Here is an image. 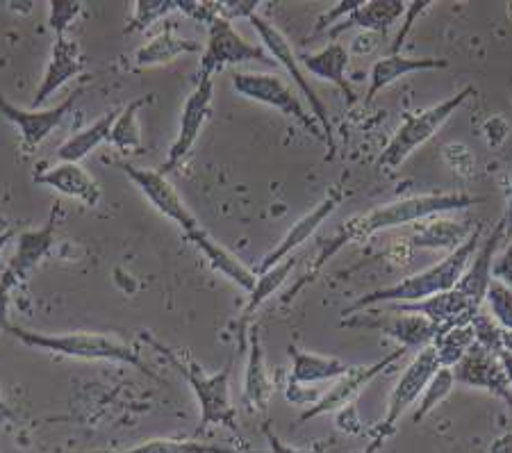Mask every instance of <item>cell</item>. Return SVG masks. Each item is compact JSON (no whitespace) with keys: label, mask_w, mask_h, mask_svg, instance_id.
Wrapping results in <instances>:
<instances>
[{"label":"cell","mask_w":512,"mask_h":453,"mask_svg":"<svg viewBox=\"0 0 512 453\" xmlns=\"http://www.w3.org/2000/svg\"><path fill=\"white\" fill-rule=\"evenodd\" d=\"M437 369H440V360H437V353L433 347L421 349L417 356L412 358L406 372H403L399 381H396L390 399H387L385 419H381V422L371 428L369 442L367 447L362 449V453H378L394 438L396 428L401 424V417L408 413L410 406H415L419 401L426 383L431 381Z\"/></svg>","instance_id":"cell-6"},{"label":"cell","mask_w":512,"mask_h":453,"mask_svg":"<svg viewBox=\"0 0 512 453\" xmlns=\"http://www.w3.org/2000/svg\"><path fill=\"white\" fill-rule=\"evenodd\" d=\"M80 453H239L224 444H212L203 440H178V438H155L146 440L137 447L119 451H80Z\"/></svg>","instance_id":"cell-32"},{"label":"cell","mask_w":512,"mask_h":453,"mask_svg":"<svg viewBox=\"0 0 512 453\" xmlns=\"http://www.w3.org/2000/svg\"><path fill=\"white\" fill-rule=\"evenodd\" d=\"M349 62H351V55H349V51H346V46L340 44V41H333V44L321 48V51L303 57L305 69H308L312 76L333 82L337 89H342V92L346 94V103L353 105L355 101H358V96H355L351 82H349V78H346Z\"/></svg>","instance_id":"cell-27"},{"label":"cell","mask_w":512,"mask_h":453,"mask_svg":"<svg viewBox=\"0 0 512 453\" xmlns=\"http://www.w3.org/2000/svg\"><path fill=\"white\" fill-rule=\"evenodd\" d=\"M392 310L401 312V315L426 317L431 324L440 328V331L472 324L474 317L481 312L476 310L472 306V301H469L465 294H460L458 290L435 294L431 299H424L417 303H396V306H392Z\"/></svg>","instance_id":"cell-16"},{"label":"cell","mask_w":512,"mask_h":453,"mask_svg":"<svg viewBox=\"0 0 512 453\" xmlns=\"http://www.w3.org/2000/svg\"><path fill=\"white\" fill-rule=\"evenodd\" d=\"M85 69V60H82V51L78 41L69 37H55V44L51 48V60L46 64L44 78H41L37 94L32 98V110L44 107L48 98L60 92V89L80 76Z\"/></svg>","instance_id":"cell-17"},{"label":"cell","mask_w":512,"mask_h":453,"mask_svg":"<svg viewBox=\"0 0 512 453\" xmlns=\"http://www.w3.org/2000/svg\"><path fill=\"white\" fill-rule=\"evenodd\" d=\"M119 110L105 112L101 119H96L92 126L82 128L80 133L66 139V142L57 148V162H71V164H80L87 155H92L98 146L107 142L110 137L112 123L117 119Z\"/></svg>","instance_id":"cell-30"},{"label":"cell","mask_w":512,"mask_h":453,"mask_svg":"<svg viewBox=\"0 0 512 453\" xmlns=\"http://www.w3.org/2000/svg\"><path fill=\"white\" fill-rule=\"evenodd\" d=\"M119 169L126 174L132 183L139 187L155 210H158L164 219H169L176 224L187 242H192L198 251H203L205 246L212 242V235L201 226V221L196 219V214L187 208L183 196L178 194V189L171 185V180L155 169L135 167L130 162H119Z\"/></svg>","instance_id":"cell-7"},{"label":"cell","mask_w":512,"mask_h":453,"mask_svg":"<svg viewBox=\"0 0 512 453\" xmlns=\"http://www.w3.org/2000/svg\"><path fill=\"white\" fill-rule=\"evenodd\" d=\"M335 426L340 428L344 433H351V435H365V422H362L360 417V410L355 403L351 406H346L342 410H337L335 413Z\"/></svg>","instance_id":"cell-42"},{"label":"cell","mask_w":512,"mask_h":453,"mask_svg":"<svg viewBox=\"0 0 512 453\" xmlns=\"http://www.w3.org/2000/svg\"><path fill=\"white\" fill-rule=\"evenodd\" d=\"M283 390H285L287 401L292 403V406H299V408L315 406V403L321 399V394H324V392L315 390V387H305V385L292 383V381H287L283 385Z\"/></svg>","instance_id":"cell-40"},{"label":"cell","mask_w":512,"mask_h":453,"mask_svg":"<svg viewBox=\"0 0 512 453\" xmlns=\"http://www.w3.org/2000/svg\"><path fill=\"white\" fill-rule=\"evenodd\" d=\"M447 60H435V57H403V55H390L378 60L369 73V92L365 98V107L374 103V98L394 85L396 80L410 76L417 71H433V69H447Z\"/></svg>","instance_id":"cell-24"},{"label":"cell","mask_w":512,"mask_h":453,"mask_svg":"<svg viewBox=\"0 0 512 453\" xmlns=\"http://www.w3.org/2000/svg\"><path fill=\"white\" fill-rule=\"evenodd\" d=\"M453 387H456V378H453V369L449 367H440L437 372L433 374L431 381L426 383L424 392H421L419 403L415 408V413H412V422L419 424L424 422V419L433 413V410L440 406V403L449 397L453 392Z\"/></svg>","instance_id":"cell-34"},{"label":"cell","mask_w":512,"mask_h":453,"mask_svg":"<svg viewBox=\"0 0 512 453\" xmlns=\"http://www.w3.org/2000/svg\"><path fill=\"white\" fill-rule=\"evenodd\" d=\"M82 5L85 3H78V0H51L48 3V26L55 32V37H66V30L78 19Z\"/></svg>","instance_id":"cell-38"},{"label":"cell","mask_w":512,"mask_h":453,"mask_svg":"<svg viewBox=\"0 0 512 453\" xmlns=\"http://www.w3.org/2000/svg\"><path fill=\"white\" fill-rule=\"evenodd\" d=\"M3 64H5V62H3V60H0V67H3Z\"/></svg>","instance_id":"cell-55"},{"label":"cell","mask_w":512,"mask_h":453,"mask_svg":"<svg viewBox=\"0 0 512 453\" xmlns=\"http://www.w3.org/2000/svg\"><path fill=\"white\" fill-rule=\"evenodd\" d=\"M32 180H35L37 185L51 187L55 192L69 196V199L85 203L87 208H96L98 201H101V185H98L96 178L92 174H87L80 164L57 162L53 167L37 171Z\"/></svg>","instance_id":"cell-21"},{"label":"cell","mask_w":512,"mask_h":453,"mask_svg":"<svg viewBox=\"0 0 512 453\" xmlns=\"http://www.w3.org/2000/svg\"><path fill=\"white\" fill-rule=\"evenodd\" d=\"M296 255H289V258H285L283 262H278V265H274L271 269L264 271V274H258V278H255V285L253 290L249 292V301H246V306L242 310V319H239V349L246 351V342H249V321L253 317V312L258 310L264 301L271 299L280 287H283L285 280L289 278V274H292L294 267H296Z\"/></svg>","instance_id":"cell-28"},{"label":"cell","mask_w":512,"mask_h":453,"mask_svg":"<svg viewBox=\"0 0 512 453\" xmlns=\"http://www.w3.org/2000/svg\"><path fill=\"white\" fill-rule=\"evenodd\" d=\"M244 62H262L267 67H276L271 55L262 46L246 41L233 23L221 16L214 19L208 26V44H205L201 64H198V78H214V73Z\"/></svg>","instance_id":"cell-10"},{"label":"cell","mask_w":512,"mask_h":453,"mask_svg":"<svg viewBox=\"0 0 512 453\" xmlns=\"http://www.w3.org/2000/svg\"><path fill=\"white\" fill-rule=\"evenodd\" d=\"M7 419H14L12 408L7 406V401L3 399V392H0V422H7Z\"/></svg>","instance_id":"cell-53"},{"label":"cell","mask_w":512,"mask_h":453,"mask_svg":"<svg viewBox=\"0 0 512 453\" xmlns=\"http://www.w3.org/2000/svg\"><path fill=\"white\" fill-rule=\"evenodd\" d=\"M469 96H474L472 85L460 89L458 94H453L451 98H447V101L428 107V110L403 112L401 114L403 126L396 130L394 137L383 148L381 158H378V167L387 171H394L396 167H401V164L406 162L419 146H424L428 139H431L437 130H440L444 123H447L453 114L467 103Z\"/></svg>","instance_id":"cell-5"},{"label":"cell","mask_w":512,"mask_h":453,"mask_svg":"<svg viewBox=\"0 0 512 453\" xmlns=\"http://www.w3.org/2000/svg\"><path fill=\"white\" fill-rule=\"evenodd\" d=\"M485 303L490 306V315L497 324L512 335V290L499 280H492L490 290H487Z\"/></svg>","instance_id":"cell-36"},{"label":"cell","mask_w":512,"mask_h":453,"mask_svg":"<svg viewBox=\"0 0 512 453\" xmlns=\"http://www.w3.org/2000/svg\"><path fill=\"white\" fill-rule=\"evenodd\" d=\"M342 326H360V328H374L390 335L392 340L399 342L401 349L406 351H421L426 347H433L440 328L431 324L421 315H401V317H378V319H362V321H344Z\"/></svg>","instance_id":"cell-19"},{"label":"cell","mask_w":512,"mask_h":453,"mask_svg":"<svg viewBox=\"0 0 512 453\" xmlns=\"http://www.w3.org/2000/svg\"><path fill=\"white\" fill-rule=\"evenodd\" d=\"M385 41L383 35H378V32H360V35H355L353 41L349 44V55H355V57H365V55H371L376 51L378 46H381Z\"/></svg>","instance_id":"cell-46"},{"label":"cell","mask_w":512,"mask_h":453,"mask_svg":"<svg viewBox=\"0 0 512 453\" xmlns=\"http://www.w3.org/2000/svg\"><path fill=\"white\" fill-rule=\"evenodd\" d=\"M406 353H408L406 349L399 347L392 353H387L383 360H376L374 365L351 367L344 376L333 381V385H330L328 390L321 394V399L315 403V406L303 410V413L299 415V424H305V422H310V419H317V417H324L328 413H337V410L351 406V403H355V397H358V394L365 390V387L374 381V378L381 376L387 367L394 365L396 360H401Z\"/></svg>","instance_id":"cell-12"},{"label":"cell","mask_w":512,"mask_h":453,"mask_svg":"<svg viewBox=\"0 0 512 453\" xmlns=\"http://www.w3.org/2000/svg\"><path fill=\"white\" fill-rule=\"evenodd\" d=\"M503 237H506V224H503L501 219L499 224L494 226L490 237L478 246L474 258L469 260L465 274L460 278V283L456 285V290L460 294H465L476 310L483 308L487 290H490L492 285V260L494 253L499 249V244L503 242Z\"/></svg>","instance_id":"cell-20"},{"label":"cell","mask_w":512,"mask_h":453,"mask_svg":"<svg viewBox=\"0 0 512 453\" xmlns=\"http://www.w3.org/2000/svg\"><path fill=\"white\" fill-rule=\"evenodd\" d=\"M180 10V0H137L135 12H132V19L126 26V35L132 32H144L158 23L164 16Z\"/></svg>","instance_id":"cell-35"},{"label":"cell","mask_w":512,"mask_h":453,"mask_svg":"<svg viewBox=\"0 0 512 453\" xmlns=\"http://www.w3.org/2000/svg\"><path fill=\"white\" fill-rule=\"evenodd\" d=\"M5 333H10L14 340L26 344L30 349L53 353V356L76 358V360H103V362H121L137 372L160 381V376L148 369L146 362L139 356V351L130 344L117 340V337L101 335V333H66V335H46L37 331H26V328L12 326Z\"/></svg>","instance_id":"cell-4"},{"label":"cell","mask_w":512,"mask_h":453,"mask_svg":"<svg viewBox=\"0 0 512 453\" xmlns=\"http://www.w3.org/2000/svg\"><path fill=\"white\" fill-rule=\"evenodd\" d=\"M55 230H57V208L51 212V217L41 228L26 230L19 235V244H16V253L12 255L10 265L5 267L16 283H23L32 271L37 269L41 260L51 253L55 244Z\"/></svg>","instance_id":"cell-23"},{"label":"cell","mask_w":512,"mask_h":453,"mask_svg":"<svg viewBox=\"0 0 512 453\" xmlns=\"http://www.w3.org/2000/svg\"><path fill=\"white\" fill-rule=\"evenodd\" d=\"M85 92L87 85H80L73 89V94L66 96L64 101L53 107H39V110H32V107L30 110H23V107H16L14 103L7 101L5 96H0V114H3L10 123H14L16 130H19L21 146L26 148V151H35V148H39L41 142L69 117L76 103L85 96Z\"/></svg>","instance_id":"cell-11"},{"label":"cell","mask_w":512,"mask_h":453,"mask_svg":"<svg viewBox=\"0 0 512 453\" xmlns=\"http://www.w3.org/2000/svg\"><path fill=\"white\" fill-rule=\"evenodd\" d=\"M503 224H506V235H512V183L508 189V203H506V214H503Z\"/></svg>","instance_id":"cell-52"},{"label":"cell","mask_w":512,"mask_h":453,"mask_svg":"<svg viewBox=\"0 0 512 453\" xmlns=\"http://www.w3.org/2000/svg\"><path fill=\"white\" fill-rule=\"evenodd\" d=\"M403 14H406V3L403 0H369V3L362 0L360 7H355L346 19L328 30V37L335 41L342 32L351 28H360L362 32H378V35L387 37Z\"/></svg>","instance_id":"cell-22"},{"label":"cell","mask_w":512,"mask_h":453,"mask_svg":"<svg viewBox=\"0 0 512 453\" xmlns=\"http://www.w3.org/2000/svg\"><path fill=\"white\" fill-rule=\"evenodd\" d=\"M412 251H415V249H412L410 242H408V240H403L401 244H394V246H392L390 255H392V258H394L396 265H406V262L410 260Z\"/></svg>","instance_id":"cell-49"},{"label":"cell","mask_w":512,"mask_h":453,"mask_svg":"<svg viewBox=\"0 0 512 453\" xmlns=\"http://www.w3.org/2000/svg\"><path fill=\"white\" fill-rule=\"evenodd\" d=\"M142 340L151 344L155 351H160L164 358L169 360L173 369H178V374L185 378L189 390L194 392L198 401V428L196 433L203 435L212 426H224L230 433L239 435L237 426V410L233 406V397H230V362L217 374H208L205 369L194 362L189 356H180L169 347H164L162 342L155 340L151 335H142Z\"/></svg>","instance_id":"cell-3"},{"label":"cell","mask_w":512,"mask_h":453,"mask_svg":"<svg viewBox=\"0 0 512 453\" xmlns=\"http://www.w3.org/2000/svg\"><path fill=\"white\" fill-rule=\"evenodd\" d=\"M453 378L456 383L476 387V390L490 392L492 397L506 401L512 417V387L508 383L506 369L494 356L490 349L481 347V344L474 342V347L465 353L456 367H453Z\"/></svg>","instance_id":"cell-14"},{"label":"cell","mask_w":512,"mask_h":453,"mask_svg":"<svg viewBox=\"0 0 512 453\" xmlns=\"http://www.w3.org/2000/svg\"><path fill=\"white\" fill-rule=\"evenodd\" d=\"M262 433H264V438H267V442H269L271 453H326V449H330L328 442H317V444H312V447H308V449L289 447V444H285L283 440H280L278 435L271 431L269 426H262Z\"/></svg>","instance_id":"cell-45"},{"label":"cell","mask_w":512,"mask_h":453,"mask_svg":"<svg viewBox=\"0 0 512 453\" xmlns=\"http://www.w3.org/2000/svg\"><path fill=\"white\" fill-rule=\"evenodd\" d=\"M474 233V221H453V219H426V224H419L415 233L410 235L412 249L426 251H456L465 244Z\"/></svg>","instance_id":"cell-25"},{"label":"cell","mask_w":512,"mask_h":453,"mask_svg":"<svg viewBox=\"0 0 512 453\" xmlns=\"http://www.w3.org/2000/svg\"><path fill=\"white\" fill-rule=\"evenodd\" d=\"M492 280H499L508 290H512V240L508 249L501 253V258L492 265Z\"/></svg>","instance_id":"cell-48"},{"label":"cell","mask_w":512,"mask_h":453,"mask_svg":"<svg viewBox=\"0 0 512 453\" xmlns=\"http://www.w3.org/2000/svg\"><path fill=\"white\" fill-rule=\"evenodd\" d=\"M481 201L483 199H478V196L465 194V192L408 196V199L381 205V208L349 219L344 224L340 237L344 242H365L371 235L381 233V230L419 224V221L440 217V214L467 210Z\"/></svg>","instance_id":"cell-2"},{"label":"cell","mask_w":512,"mask_h":453,"mask_svg":"<svg viewBox=\"0 0 512 453\" xmlns=\"http://www.w3.org/2000/svg\"><path fill=\"white\" fill-rule=\"evenodd\" d=\"M494 356L499 358V362L503 365V369H506V376H508V383L512 387V349H501L494 353Z\"/></svg>","instance_id":"cell-50"},{"label":"cell","mask_w":512,"mask_h":453,"mask_svg":"<svg viewBox=\"0 0 512 453\" xmlns=\"http://www.w3.org/2000/svg\"><path fill=\"white\" fill-rule=\"evenodd\" d=\"M246 372H244V387H242V401L251 413H267L271 394L276 390V381L271 378L267 369V360H264L262 340L258 333V326L249 328V342H246Z\"/></svg>","instance_id":"cell-18"},{"label":"cell","mask_w":512,"mask_h":453,"mask_svg":"<svg viewBox=\"0 0 512 453\" xmlns=\"http://www.w3.org/2000/svg\"><path fill=\"white\" fill-rule=\"evenodd\" d=\"M490 453H512V433L503 435V438H499L497 442H494Z\"/></svg>","instance_id":"cell-51"},{"label":"cell","mask_w":512,"mask_h":453,"mask_svg":"<svg viewBox=\"0 0 512 453\" xmlns=\"http://www.w3.org/2000/svg\"><path fill=\"white\" fill-rule=\"evenodd\" d=\"M442 160L453 174L460 178H472L476 174V155L462 142H449L442 146Z\"/></svg>","instance_id":"cell-37"},{"label":"cell","mask_w":512,"mask_h":453,"mask_svg":"<svg viewBox=\"0 0 512 453\" xmlns=\"http://www.w3.org/2000/svg\"><path fill=\"white\" fill-rule=\"evenodd\" d=\"M431 5H433L431 0H415V3H406V12H408V16H406V23H403L401 32H399V35H396V41L392 44V55H399V51L403 48V41H406L408 32L412 30V26H415L417 16L424 14Z\"/></svg>","instance_id":"cell-41"},{"label":"cell","mask_w":512,"mask_h":453,"mask_svg":"<svg viewBox=\"0 0 512 453\" xmlns=\"http://www.w3.org/2000/svg\"><path fill=\"white\" fill-rule=\"evenodd\" d=\"M483 137L487 146L499 148L510 137V123L506 117H490L483 123Z\"/></svg>","instance_id":"cell-43"},{"label":"cell","mask_w":512,"mask_h":453,"mask_svg":"<svg viewBox=\"0 0 512 453\" xmlns=\"http://www.w3.org/2000/svg\"><path fill=\"white\" fill-rule=\"evenodd\" d=\"M16 235V230L14 228H3L0 230V253L5 251V246H7V242H12V237Z\"/></svg>","instance_id":"cell-54"},{"label":"cell","mask_w":512,"mask_h":453,"mask_svg":"<svg viewBox=\"0 0 512 453\" xmlns=\"http://www.w3.org/2000/svg\"><path fill=\"white\" fill-rule=\"evenodd\" d=\"M474 342L476 335L472 324L447 328V331L437 333L433 349L437 353V360H440V367H456L458 362L465 358V353L474 347Z\"/></svg>","instance_id":"cell-33"},{"label":"cell","mask_w":512,"mask_h":453,"mask_svg":"<svg viewBox=\"0 0 512 453\" xmlns=\"http://www.w3.org/2000/svg\"><path fill=\"white\" fill-rule=\"evenodd\" d=\"M153 96H139L130 101L126 107H121L117 119L112 123L107 144H112L119 153H139L144 148L142 128H139V110L146 103H151Z\"/></svg>","instance_id":"cell-31"},{"label":"cell","mask_w":512,"mask_h":453,"mask_svg":"<svg viewBox=\"0 0 512 453\" xmlns=\"http://www.w3.org/2000/svg\"><path fill=\"white\" fill-rule=\"evenodd\" d=\"M19 287V283L3 271L0 274V333H5L10 328V321H7V308H10V296Z\"/></svg>","instance_id":"cell-47"},{"label":"cell","mask_w":512,"mask_h":453,"mask_svg":"<svg viewBox=\"0 0 512 453\" xmlns=\"http://www.w3.org/2000/svg\"><path fill=\"white\" fill-rule=\"evenodd\" d=\"M233 87L239 96L249 98V101H255V103H262L267 107H274V110L283 112L285 117L301 123L312 137L326 144L324 130H321L315 114L305 110V105L299 101V96L292 92V87H287L283 78L276 76V73L235 71Z\"/></svg>","instance_id":"cell-8"},{"label":"cell","mask_w":512,"mask_h":453,"mask_svg":"<svg viewBox=\"0 0 512 453\" xmlns=\"http://www.w3.org/2000/svg\"><path fill=\"white\" fill-rule=\"evenodd\" d=\"M212 98H214V78H198V85L194 87V92L187 96L183 112H180L178 135L169 146V155L160 169L164 176H169L171 171H176L180 164L187 160V155L192 153L198 137H201L203 126L210 119Z\"/></svg>","instance_id":"cell-13"},{"label":"cell","mask_w":512,"mask_h":453,"mask_svg":"<svg viewBox=\"0 0 512 453\" xmlns=\"http://www.w3.org/2000/svg\"><path fill=\"white\" fill-rule=\"evenodd\" d=\"M189 53H201V44L176 35V28L169 23V26L160 30L151 41H146L144 46L137 48L135 64L139 69L160 67V64H169L176 60V57Z\"/></svg>","instance_id":"cell-29"},{"label":"cell","mask_w":512,"mask_h":453,"mask_svg":"<svg viewBox=\"0 0 512 453\" xmlns=\"http://www.w3.org/2000/svg\"><path fill=\"white\" fill-rule=\"evenodd\" d=\"M360 5H362V0H342V3H337L335 7H330L328 12H324V14L319 16L315 32H324L328 28H333L335 21L346 19V16H349L355 10V7H360Z\"/></svg>","instance_id":"cell-44"},{"label":"cell","mask_w":512,"mask_h":453,"mask_svg":"<svg viewBox=\"0 0 512 453\" xmlns=\"http://www.w3.org/2000/svg\"><path fill=\"white\" fill-rule=\"evenodd\" d=\"M287 356H289V360H292V369H289L287 381L299 383V385L337 381V378L344 376L351 369L340 358L301 351L299 347H294V344H289L287 347Z\"/></svg>","instance_id":"cell-26"},{"label":"cell","mask_w":512,"mask_h":453,"mask_svg":"<svg viewBox=\"0 0 512 453\" xmlns=\"http://www.w3.org/2000/svg\"><path fill=\"white\" fill-rule=\"evenodd\" d=\"M260 0H230V3H219V16L233 23V19H251L253 14H258Z\"/></svg>","instance_id":"cell-39"},{"label":"cell","mask_w":512,"mask_h":453,"mask_svg":"<svg viewBox=\"0 0 512 453\" xmlns=\"http://www.w3.org/2000/svg\"><path fill=\"white\" fill-rule=\"evenodd\" d=\"M481 235H483V226H476L474 233L469 240L458 246L456 251H451L447 258L437 262V265L428 267L424 271H417L408 278H401L399 283L381 287V290H374L365 296H360L358 301L344 310V317H353L355 312H362L365 308L371 306H381V303H417L424 299H431L435 294L442 292H451L456 290V285L460 283L462 274L469 265V260L474 258V253L481 244Z\"/></svg>","instance_id":"cell-1"},{"label":"cell","mask_w":512,"mask_h":453,"mask_svg":"<svg viewBox=\"0 0 512 453\" xmlns=\"http://www.w3.org/2000/svg\"><path fill=\"white\" fill-rule=\"evenodd\" d=\"M342 201H344V189L340 185L330 187L324 199H321L315 208H312L308 214H305V217H301L292 228H289V233L276 244V249H271L267 255H264L260 265L253 267V274L255 276L264 274L267 269H271L274 265H278V262H283L285 258H289V255H294L296 251H299L301 246L317 233L321 224H324L330 214L340 208Z\"/></svg>","instance_id":"cell-15"},{"label":"cell","mask_w":512,"mask_h":453,"mask_svg":"<svg viewBox=\"0 0 512 453\" xmlns=\"http://www.w3.org/2000/svg\"><path fill=\"white\" fill-rule=\"evenodd\" d=\"M249 23L255 28V32H258V35H260L262 44H264V51L271 55V60H274L276 64H280V67H283L289 73V76H292V80L296 82V87L301 89V94L308 98L310 112L315 114V119L319 121L321 130H324V139H326V146H328V158H335L337 144H335L333 123H330L328 112H326V105L321 103V98L317 96L315 87H312L310 80L305 78V73H303L301 64H299V57H296L292 44H289V39L274 26V23L267 21L260 14H253L251 19H249Z\"/></svg>","instance_id":"cell-9"}]
</instances>
